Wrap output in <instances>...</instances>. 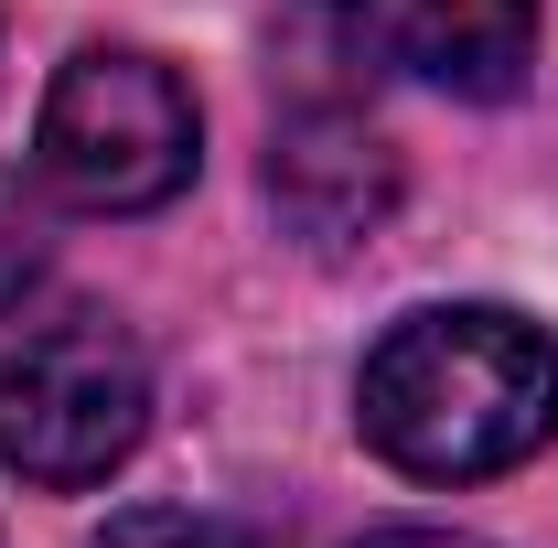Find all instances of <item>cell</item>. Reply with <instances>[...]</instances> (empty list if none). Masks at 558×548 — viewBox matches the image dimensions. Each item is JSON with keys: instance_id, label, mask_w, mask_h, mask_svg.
<instances>
[{"instance_id": "obj_3", "label": "cell", "mask_w": 558, "mask_h": 548, "mask_svg": "<svg viewBox=\"0 0 558 548\" xmlns=\"http://www.w3.org/2000/svg\"><path fill=\"white\" fill-rule=\"evenodd\" d=\"M194 86L140 55V44H86L54 86H44V119H33V183L75 215H150L194 183Z\"/></svg>"}, {"instance_id": "obj_8", "label": "cell", "mask_w": 558, "mask_h": 548, "mask_svg": "<svg viewBox=\"0 0 558 548\" xmlns=\"http://www.w3.org/2000/svg\"><path fill=\"white\" fill-rule=\"evenodd\" d=\"M354 548H484V538H462V527H376V538H354Z\"/></svg>"}, {"instance_id": "obj_5", "label": "cell", "mask_w": 558, "mask_h": 548, "mask_svg": "<svg viewBox=\"0 0 558 548\" xmlns=\"http://www.w3.org/2000/svg\"><path fill=\"white\" fill-rule=\"evenodd\" d=\"M269 194H279V215L301 237L344 248L365 226H387V205H398V151L365 130L354 108H290L279 140H269Z\"/></svg>"}, {"instance_id": "obj_1", "label": "cell", "mask_w": 558, "mask_h": 548, "mask_svg": "<svg viewBox=\"0 0 558 548\" xmlns=\"http://www.w3.org/2000/svg\"><path fill=\"white\" fill-rule=\"evenodd\" d=\"M354 430L418 484H484L558 441V334L505 301H429L354 377Z\"/></svg>"}, {"instance_id": "obj_2", "label": "cell", "mask_w": 558, "mask_h": 548, "mask_svg": "<svg viewBox=\"0 0 558 548\" xmlns=\"http://www.w3.org/2000/svg\"><path fill=\"white\" fill-rule=\"evenodd\" d=\"M150 430V355L97 301L0 312V463L44 495L108 484Z\"/></svg>"}, {"instance_id": "obj_7", "label": "cell", "mask_w": 558, "mask_h": 548, "mask_svg": "<svg viewBox=\"0 0 558 548\" xmlns=\"http://www.w3.org/2000/svg\"><path fill=\"white\" fill-rule=\"evenodd\" d=\"M33 279H44V205L0 172V312H22Z\"/></svg>"}, {"instance_id": "obj_6", "label": "cell", "mask_w": 558, "mask_h": 548, "mask_svg": "<svg viewBox=\"0 0 558 548\" xmlns=\"http://www.w3.org/2000/svg\"><path fill=\"white\" fill-rule=\"evenodd\" d=\"M97 548H269V538L236 516H205V505H130Z\"/></svg>"}, {"instance_id": "obj_4", "label": "cell", "mask_w": 558, "mask_h": 548, "mask_svg": "<svg viewBox=\"0 0 558 548\" xmlns=\"http://www.w3.org/2000/svg\"><path fill=\"white\" fill-rule=\"evenodd\" d=\"M312 22L344 55L451 97H505L537 55V0H312Z\"/></svg>"}]
</instances>
